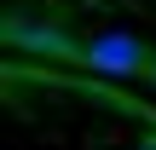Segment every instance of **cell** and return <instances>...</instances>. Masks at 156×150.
I'll use <instances>...</instances> for the list:
<instances>
[{
  "mask_svg": "<svg viewBox=\"0 0 156 150\" xmlns=\"http://www.w3.org/2000/svg\"><path fill=\"white\" fill-rule=\"evenodd\" d=\"M81 58H87L98 75H139V69H151V52H145L133 35H98V40L81 46Z\"/></svg>",
  "mask_w": 156,
  "mask_h": 150,
  "instance_id": "6da1fadb",
  "label": "cell"
},
{
  "mask_svg": "<svg viewBox=\"0 0 156 150\" xmlns=\"http://www.w3.org/2000/svg\"><path fill=\"white\" fill-rule=\"evenodd\" d=\"M145 75H151V81H156V52H151V69H145Z\"/></svg>",
  "mask_w": 156,
  "mask_h": 150,
  "instance_id": "7a4b0ae2",
  "label": "cell"
}]
</instances>
